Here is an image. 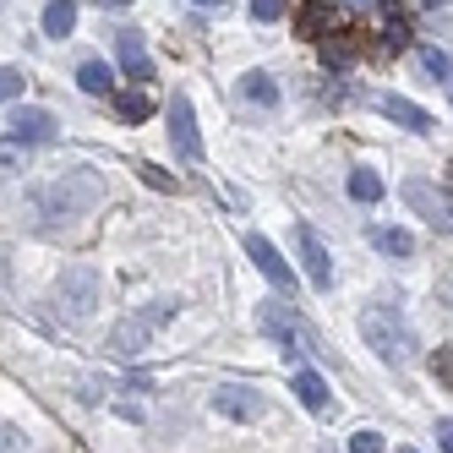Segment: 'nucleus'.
<instances>
[{"label":"nucleus","instance_id":"obj_1","mask_svg":"<svg viewBox=\"0 0 453 453\" xmlns=\"http://www.w3.org/2000/svg\"><path fill=\"white\" fill-rule=\"evenodd\" d=\"M99 191L104 186H99L93 170H66V175H55L50 186L34 191V213H39L44 230H66V224L88 219V208L99 203Z\"/></svg>","mask_w":453,"mask_h":453},{"label":"nucleus","instance_id":"obj_2","mask_svg":"<svg viewBox=\"0 0 453 453\" xmlns=\"http://www.w3.org/2000/svg\"><path fill=\"white\" fill-rule=\"evenodd\" d=\"M361 334L377 349V361H388V366H410L415 361V334L394 306H366L361 311Z\"/></svg>","mask_w":453,"mask_h":453},{"label":"nucleus","instance_id":"obj_3","mask_svg":"<svg viewBox=\"0 0 453 453\" xmlns=\"http://www.w3.org/2000/svg\"><path fill=\"white\" fill-rule=\"evenodd\" d=\"M55 317L60 322H72V328H82V322L99 311V268L93 263H72L66 273L55 279V296H50Z\"/></svg>","mask_w":453,"mask_h":453},{"label":"nucleus","instance_id":"obj_4","mask_svg":"<svg viewBox=\"0 0 453 453\" xmlns=\"http://www.w3.org/2000/svg\"><path fill=\"white\" fill-rule=\"evenodd\" d=\"M257 328H263V339H273L284 355H322V339L311 334V322L284 301H268L257 311Z\"/></svg>","mask_w":453,"mask_h":453},{"label":"nucleus","instance_id":"obj_5","mask_svg":"<svg viewBox=\"0 0 453 453\" xmlns=\"http://www.w3.org/2000/svg\"><path fill=\"white\" fill-rule=\"evenodd\" d=\"M170 317H175V301H153L148 311H137V317H126L120 328L110 334V349H115V355H142V349H148V339H153L158 328H165Z\"/></svg>","mask_w":453,"mask_h":453},{"label":"nucleus","instance_id":"obj_6","mask_svg":"<svg viewBox=\"0 0 453 453\" xmlns=\"http://www.w3.org/2000/svg\"><path fill=\"white\" fill-rule=\"evenodd\" d=\"M170 142H175V153L186 158V165H197V158H203V132H197V115H191L186 93L170 99Z\"/></svg>","mask_w":453,"mask_h":453},{"label":"nucleus","instance_id":"obj_7","mask_svg":"<svg viewBox=\"0 0 453 453\" xmlns=\"http://www.w3.org/2000/svg\"><path fill=\"white\" fill-rule=\"evenodd\" d=\"M246 257H251L257 268H263V279H268V284L279 289V296H289V289L301 284V279H296V268H289L284 257H279V246H273L268 235H246Z\"/></svg>","mask_w":453,"mask_h":453},{"label":"nucleus","instance_id":"obj_8","mask_svg":"<svg viewBox=\"0 0 453 453\" xmlns=\"http://www.w3.org/2000/svg\"><path fill=\"white\" fill-rule=\"evenodd\" d=\"M6 132L17 137V142H50L60 126H55V115L50 110H34V104H12V115H6Z\"/></svg>","mask_w":453,"mask_h":453},{"label":"nucleus","instance_id":"obj_9","mask_svg":"<svg viewBox=\"0 0 453 453\" xmlns=\"http://www.w3.org/2000/svg\"><path fill=\"white\" fill-rule=\"evenodd\" d=\"M296 251H301V263H306V279L317 289H334V257L322 251L317 230H306V224H296Z\"/></svg>","mask_w":453,"mask_h":453},{"label":"nucleus","instance_id":"obj_10","mask_svg":"<svg viewBox=\"0 0 453 453\" xmlns=\"http://www.w3.org/2000/svg\"><path fill=\"white\" fill-rule=\"evenodd\" d=\"M208 404L224 420H257V415H263V394H251V388H213Z\"/></svg>","mask_w":453,"mask_h":453},{"label":"nucleus","instance_id":"obj_11","mask_svg":"<svg viewBox=\"0 0 453 453\" xmlns=\"http://www.w3.org/2000/svg\"><path fill=\"white\" fill-rule=\"evenodd\" d=\"M404 203H410L415 213H426V219L437 224V230H453V208L437 197V191H432L426 180H404Z\"/></svg>","mask_w":453,"mask_h":453},{"label":"nucleus","instance_id":"obj_12","mask_svg":"<svg viewBox=\"0 0 453 453\" xmlns=\"http://www.w3.org/2000/svg\"><path fill=\"white\" fill-rule=\"evenodd\" d=\"M334 27H339V6H328V0H311V6L296 12V34L306 44H317L322 34H334Z\"/></svg>","mask_w":453,"mask_h":453},{"label":"nucleus","instance_id":"obj_13","mask_svg":"<svg viewBox=\"0 0 453 453\" xmlns=\"http://www.w3.org/2000/svg\"><path fill=\"white\" fill-rule=\"evenodd\" d=\"M377 12H382V55H399L410 44V12L399 0H377Z\"/></svg>","mask_w":453,"mask_h":453},{"label":"nucleus","instance_id":"obj_14","mask_svg":"<svg viewBox=\"0 0 453 453\" xmlns=\"http://www.w3.org/2000/svg\"><path fill=\"white\" fill-rule=\"evenodd\" d=\"M115 60H120V72H126V77H137V82L153 77V55L142 50L137 34H120V39H115Z\"/></svg>","mask_w":453,"mask_h":453},{"label":"nucleus","instance_id":"obj_15","mask_svg":"<svg viewBox=\"0 0 453 453\" xmlns=\"http://www.w3.org/2000/svg\"><path fill=\"white\" fill-rule=\"evenodd\" d=\"M296 399H301L311 415H328V410H334L328 382H322V372H311V366H301V372H296Z\"/></svg>","mask_w":453,"mask_h":453},{"label":"nucleus","instance_id":"obj_16","mask_svg":"<svg viewBox=\"0 0 453 453\" xmlns=\"http://www.w3.org/2000/svg\"><path fill=\"white\" fill-rule=\"evenodd\" d=\"M377 110L394 120V126H404V132H432V115L420 110V104H410V99H399V93H388V99H377Z\"/></svg>","mask_w":453,"mask_h":453},{"label":"nucleus","instance_id":"obj_17","mask_svg":"<svg viewBox=\"0 0 453 453\" xmlns=\"http://www.w3.org/2000/svg\"><path fill=\"white\" fill-rule=\"evenodd\" d=\"M317 60L328 72H344L349 60H355V34H344V27H334V34H322L317 39Z\"/></svg>","mask_w":453,"mask_h":453},{"label":"nucleus","instance_id":"obj_18","mask_svg":"<svg viewBox=\"0 0 453 453\" xmlns=\"http://www.w3.org/2000/svg\"><path fill=\"white\" fill-rule=\"evenodd\" d=\"M241 99H246V104L273 110V104H279V82H273L268 72H246V77H241Z\"/></svg>","mask_w":453,"mask_h":453},{"label":"nucleus","instance_id":"obj_19","mask_svg":"<svg viewBox=\"0 0 453 453\" xmlns=\"http://www.w3.org/2000/svg\"><path fill=\"white\" fill-rule=\"evenodd\" d=\"M77 27V0H50L44 6V39H66Z\"/></svg>","mask_w":453,"mask_h":453},{"label":"nucleus","instance_id":"obj_20","mask_svg":"<svg viewBox=\"0 0 453 453\" xmlns=\"http://www.w3.org/2000/svg\"><path fill=\"white\" fill-rule=\"evenodd\" d=\"M372 246L388 251V257H410V251H415V235H410V230H394V224H377V230H372Z\"/></svg>","mask_w":453,"mask_h":453},{"label":"nucleus","instance_id":"obj_21","mask_svg":"<svg viewBox=\"0 0 453 453\" xmlns=\"http://www.w3.org/2000/svg\"><path fill=\"white\" fill-rule=\"evenodd\" d=\"M115 115L120 120H148L153 115V99H148L142 88H126V93H115Z\"/></svg>","mask_w":453,"mask_h":453},{"label":"nucleus","instance_id":"obj_22","mask_svg":"<svg viewBox=\"0 0 453 453\" xmlns=\"http://www.w3.org/2000/svg\"><path fill=\"white\" fill-rule=\"evenodd\" d=\"M382 191H388V186H382L377 170H349V197H355V203H382Z\"/></svg>","mask_w":453,"mask_h":453},{"label":"nucleus","instance_id":"obj_23","mask_svg":"<svg viewBox=\"0 0 453 453\" xmlns=\"http://www.w3.org/2000/svg\"><path fill=\"white\" fill-rule=\"evenodd\" d=\"M77 82H82V93H115V72L104 66V60H82Z\"/></svg>","mask_w":453,"mask_h":453},{"label":"nucleus","instance_id":"obj_24","mask_svg":"<svg viewBox=\"0 0 453 453\" xmlns=\"http://www.w3.org/2000/svg\"><path fill=\"white\" fill-rule=\"evenodd\" d=\"M22 88H27V77H22L17 66H0V104H17Z\"/></svg>","mask_w":453,"mask_h":453},{"label":"nucleus","instance_id":"obj_25","mask_svg":"<svg viewBox=\"0 0 453 453\" xmlns=\"http://www.w3.org/2000/svg\"><path fill=\"white\" fill-rule=\"evenodd\" d=\"M420 72H426V77H437V82H448V72H453V60H448L442 50H432V44H426V50H420Z\"/></svg>","mask_w":453,"mask_h":453},{"label":"nucleus","instance_id":"obj_26","mask_svg":"<svg viewBox=\"0 0 453 453\" xmlns=\"http://www.w3.org/2000/svg\"><path fill=\"white\" fill-rule=\"evenodd\" d=\"M246 12H251V22H279L289 12V0H251Z\"/></svg>","mask_w":453,"mask_h":453},{"label":"nucleus","instance_id":"obj_27","mask_svg":"<svg viewBox=\"0 0 453 453\" xmlns=\"http://www.w3.org/2000/svg\"><path fill=\"white\" fill-rule=\"evenodd\" d=\"M432 372L442 377V388L453 394V349H448V344H437V355H432Z\"/></svg>","mask_w":453,"mask_h":453},{"label":"nucleus","instance_id":"obj_28","mask_svg":"<svg viewBox=\"0 0 453 453\" xmlns=\"http://www.w3.org/2000/svg\"><path fill=\"white\" fill-rule=\"evenodd\" d=\"M0 453H34V442H27L17 426H0Z\"/></svg>","mask_w":453,"mask_h":453},{"label":"nucleus","instance_id":"obj_29","mask_svg":"<svg viewBox=\"0 0 453 453\" xmlns=\"http://www.w3.org/2000/svg\"><path fill=\"white\" fill-rule=\"evenodd\" d=\"M137 175H142V180H148L153 191H175V175H165V170H158V165H142Z\"/></svg>","mask_w":453,"mask_h":453},{"label":"nucleus","instance_id":"obj_30","mask_svg":"<svg viewBox=\"0 0 453 453\" xmlns=\"http://www.w3.org/2000/svg\"><path fill=\"white\" fill-rule=\"evenodd\" d=\"M17 165H22V148L17 142H0V175H17Z\"/></svg>","mask_w":453,"mask_h":453},{"label":"nucleus","instance_id":"obj_31","mask_svg":"<svg viewBox=\"0 0 453 453\" xmlns=\"http://www.w3.org/2000/svg\"><path fill=\"white\" fill-rule=\"evenodd\" d=\"M349 453H382V437L377 432H355L349 437Z\"/></svg>","mask_w":453,"mask_h":453},{"label":"nucleus","instance_id":"obj_32","mask_svg":"<svg viewBox=\"0 0 453 453\" xmlns=\"http://www.w3.org/2000/svg\"><path fill=\"white\" fill-rule=\"evenodd\" d=\"M99 399H104V382L88 377V382H82V404H99Z\"/></svg>","mask_w":453,"mask_h":453},{"label":"nucleus","instance_id":"obj_33","mask_svg":"<svg viewBox=\"0 0 453 453\" xmlns=\"http://www.w3.org/2000/svg\"><path fill=\"white\" fill-rule=\"evenodd\" d=\"M437 442H442V453H453V420H437Z\"/></svg>","mask_w":453,"mask_h":453},{"label":"nucleus","instance_id":"obj_34","mask_svg":"<svg viewBox=\"0 0 453 453\" xmlns=\"http://www.w3.org/2000/svg\"><path fill=\"white\" fill-rule=\"evenodd\" d=\"M93 6H132V0H93Z\"/></svg>","mask_w":453,"mask_h":453},{"label":"nucleus","instance_id":"obj_35","mask_svg":"<svg viewBox=\"0 0 453 453\" xmlns=\"http://www.w3.org/2000/svg\"><path fill=\"white\" fill-rule=\"evenodd\" d=\"M197 6H208V12H213V6H224V0H197Z\"/></svg>","mask_w":453,"mask_h":453},{"label":"nucleus","instance_id":"obj_36","mask_svg":"<svg viewBox=\"0 0 453 453\" xmlns=\"http://www.w3.org/2000/svg\"><path fill=\"white\" fill-rule=\"evenodd\" d=\"M448 99H453V72H448Z\"/></svg>","mask_w":453,"mask_h":453},{"label":"nucleus","instance_id":"obj_37","mask_svg":"<svg viewBox=\"0 0 453 453\" xmlns=\"http://www.w3.org/2000/svg\"><path fill=\"white\" fill-rule=\"evenodd\" d=\"M448 191H453V165H448Z\"/></svg>","mask_w":453,"mask_h":453},{"label":"nucleus","instance_id":"obj_38","mask_svg":"<svg viewBox=\"0 0 453 453\" xmlns=\"http://www.w3.org/2000/svg\"><path fill=\"white\" fill-rule=\"evenodd\" d=\"M420 6H442V0H420Z\"/></svg>","mask_w":453,"mask_h":453},{"label":"nucleus","instance_id":"obj_39","mask_svg":"<svg viewBox=\"0 0 453 453\" xmlns=\"http://www.w3.org/2000/svg\"><path fill=\"white\" fill-rule=\"evenodd\" d=\"M448 301H453V284H448Z\"/></svg>","mask_w":453,"mask_h":453},{"label":"nucleus","instance_id":"obj_40","mask_svg":"<svg viewBox=\"0 0 453 453\" xmlns=\"http://www.w3.org/2000/svg\"><path fill=\"white\" fill-rule=\"evenodd\" d=\"M399 453H415V448H399Z\"/></svg>","mask_w":453,"mask_h":453}]
</instances>
